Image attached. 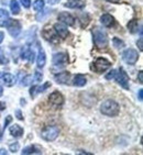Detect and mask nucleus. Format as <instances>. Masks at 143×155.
<instances>
[{
	"mask_svg": "<svg viewBox=\"0 0 143 155\" xmlns=\"http://www.w3.org/2000/svg\"><path fill=\"white\" fill-rule=\"evenodd\" d=\"M61 0H48V2L50 3V5H56L57 2H60Z\"/></svg>",
	"mask_w": 143,
	"mask_h": 155,
	"instance_id": "obj_42",
	"label": "nucleus"
},
{
	"mask_svg": "<svg viewBox=\"0 0 143 155\" xmlns=\"http://www.w3.org/2000/svg\"><path fill=\"white\" fill-rule=\"evenodd\" d=\"M116 74H117V71H116V69H111L110 72H109L107 75H106V79H108V81H110V79H113V78L116 77Z\"/></svg>",
	"mask_w": 143,
	"mask_h": 155,
	"instance_id": "obj_31",
	"label": "nucleus"
},
{
	"mask_svg": "<svg viewBox=\"0 0 143 155\" xmlns=\"http://www.w3.org/2000/svg\"><path fill=\"white\" fill-rule=\"evenodd\" d=\"M31 51H32V50H31L29 46H24V48L21 50V58H22V60H28V57L30 55Z\"/></svg>",
	"mask_w": 143,
	"mask_h": 155,
	"instance_id": "obj_24",
	"label": "nucleus"
},
{
	"mask_svg": "<svg viewBox=\"0 0 143 155\" xmlns=\"http://www.w3.org/2000/svg\"><path fill=\"white\" fill-rule=\"evenodd\" d=\"M12 121V117L11 116H7L6 120H5V125H3V130H6V128L9 125V123Z\"/></svg>",
	"mask_w": 143,
	"mask_h": 155,
	"instance_id": "obj_32",
	"label": "nucleus"
},
{
	"mask_svg": "<svg viewBox=\"0 0 143 155\" xmlns=\"http://www.w3.org/2000/svg\"><path fill=\"white\" fill-rule=\"evenodd\" d=\"M19 147H20V145H19L18 142H15V143L10 144L9 150L11 151L12 153H15V152H18V151H19Z\"/></svg>",
	"mask_w": 143,
	"mask_h": 155,
	"instance_id": "obj_30",
	"label": "nucleus"
},
{
	"mask_svg": "<svg viewBox=\"0 0 143 155\" xmlns=\"http://www.w3.org/2000/svg\"><path fill=\"white\" fill-rule=\"evenodd\" d=\"M9 131H10V134L15 137H21L22 135H23V129L21 128L19 124L11 125L9 129Z\"/></svg>",
	"mask_w": 143,
	"mask_h": 155,
	"instance_id": "obj_17",
	"label": "nucleus"
},
{
	"mask_svg": "<svg viewBox=\"0 0 143 155\" xmlns=\"http://www.w3.org/2000/svg\"><path fill=\"white\" fill-rule=\"evenodd\" d=\"M77 154H85V155H92V154H90V153H87V152H83V151H81V152H77Z\"/></svg>",
	"mask_w": 143,
	"mask_h": 155,
	"instance_id": "obj_47",
	"label": "nucleus"
},
{
	"mask_svg": "<svg viewBox=\"0 0 143 155\" xmlns=\"http://www.w3.org/2000/svg\"><path fill=\"white\" fill-rule=\"evenodd\" d=\"M42 36H43L48 42L53 43V44H57V43L60 42V39H58V35H57L56 31L54 30L53 28L50 27V25L44 27V29L42 30Z\"/></svg>",
	"mask_w": 143,
	"mask_h": 155,
	"instance_id": "obj_4",
	"label": "nucleus"
},
{
	"mask_svg": "<svg viewBox=\"0 0 143 155\" xmlns=\"http://www.w3.org/2000/svg\"><path fill=\"white\" fill-rule=\"evenodd\" d=\"M48 87H51V83H45L44 85H42V86H35V91L36 94H40V93H43L46 88Z\"/></svg>",
	"mask_w": 143,
	"mask_h": 155,
	"instance_id": "obj_26",
	"label": "nucleus"
},
{
	"mask_svg": "<svg viewBox=\"0 0 143 155\" xmlns=\"http://www.w3.org/2000/svg\"><path fill=\"white\" fill-rule=\"evenodd\" d=\"M8 58H7L6 56H3V55H0V64L1 65H7L8 64Z\"/></svg>",
	"mask_w": 143,
	"mask_h": 155,
	"instance_id": "obj_36",
	"label": "nucleus"
},
{
	"mask_svg": "<svg viewBox=\"0 0 143 155\" xmlns=\"http://www.w3.org/2000/svg\"><path fill=\"white\" fill-rule=\"evenodd\" d=\"M1 137H2V131H1V129H0V140H1Z\"/></svg>",
	"mask_w": 143,
	"mask_h": 155,
	"instance_id": "obj_49",
	"label": "nucleus"
},
{
	"mask_svg": "<svg viewBox=\"0 0 143 155\" xmlns=\"http://www.w3.org/2000/svg\"><path fill=\"white\" fill-rule=\"evenodd\" d=\"M128 29H129V31H130L131 33H137L138 31L140 30V29H139V22H138V20L133 19V20L129 21Z\"/></svg>",
	"mask_w": 143,
	"mask_h": 155,
	"instance_id": "obj_21",
	"label": "nucleus"
},
{
	"mask_svg": "<svg viewBox=\"0 0 143 155\" xmlns=\"http://www.w3.org/2000/svg\"><path fill=\"white\" fill-rule=\"evenodd\" d=\"M112 42H113V45H115L117 48H123V46H125V43H123V41H121V40L118 39V38H113Z\"/></svg>",
	"mask_w": 143,
	"mask_h": 155,
	"instance_id": "obj_27",
	"label": "nucleus"
},
{
	"mask_svg": "<svg viewBox=\"0 0 143 155\" xmlns=\"http://www.w3.org/2000/svg\"><path fill=\"white\" fill-rule=\"evenodd\" d=\"M142 99H143V89H140L139 90V100L142 101Z\"/></svg>",
	"mask_w": 143,
	"mask_h": 155,
	"instance_id": "obj_41",
	"label": "nucleus"
},
{
	"mask_svg": "<svg viewBox=\"0 0 143 155\" xmlns=\"http://www.w3.org/2000/svg\"><path fill=\"white\" fill-rule=\"evenodd\" d=\"M110 66L111 63L108 60H106V58H104V57H99V58H97L95 62L92 63V69L96 73H98V74L106 72Z\"/></svg>",
	"mask_w": 143,
	"mask_h": 155,
	"instance_id": "obj_5",
	"label": "nucleus"
},
{
	"mask_svg": "<svg viewBox=\"0 0 143 155\" xmlns=\"http://www.w3.org/2000/svg\"><path fill=\"white\" fill-rule=\"evenodd\" d=\"M5 109H6V104L2 102V101H0V111L5 110Z\"/></svg>",
	"mask_w": 143,
	"mask_h": 155,
	"instance_id": "obj_43",
	"label": "nucleus"
},
{
	"mask_svg": "<svg viewBox=\"0 0 143 155\" xmlns=\"http://www.w3.org/2000/svg\"><path fill=\"white\" fill-rule=\"evenodd\" d=\"M22 154L24 155H28V154H41V149L35 145H30V146H27V147H24L22 150Z\"/></svg>",
	"mask_w": 143,
	"mask_h": 155,
	"instance_id": "obj_20",
	"label": "nucleus"
},
{
	"mask_svg": "<svg viewBox=\"0 0 143 155\" xmlns=\"http://www.w3.org/2000/svg\"><path fill=\"white\" fill-rule=\"evenodd\" d=\"M34 55H35V53H34V51H31V53H30V55H29V57H28V61L30 63H33L34 62Z\"/></svg>",
	"mask_w": 143,
	"mask_h": 155,
	"instance_id": "obj_37",
	"label": "nucleus"
},
{
	"mask_svg": "<svg viewBox=\"0 0 143 155\" xmlns=\"http://www.w3.org/2000/svg\"><path fill=\"white\" fill-rule=\"evenodd\" d=\"M54 30L56 31L57 35L61 36L62 39H66L68 35V30L66 25H64L63 23H55L54 24Z\"/></svg>",
	"mask_w": 143,
	"mask_h": 155,
	"instance_id": "obj_12",
	"label": "nucleus"
},
{
	"mask_svg": "<svg viewBox=\"0 0 143 155\" xmlns=\"http://www.w3.org/2000/svg\"><path fill=\"white\" fill-rule=\"evenodd\" d=\"M3 39H5V34H3V32H0V43H2Z\"/></svg>",
	"mask_w": 143,
	"mask_h": 155,
	"instance_id": "obj_45",
	"label": "nucleus"
},
{
	"mask_svg": "<svg viewBox=\"0 0 143 155\" xmlns=\"http://www.w3.org/2000/svg\"><path fill=\"white\" fill-rule=\"evenodd\" d=\"M9 17V13H8V11L5 9H0V18H3V19H6Z\"/></svg>",
	"mask_w": 143,
	"mask_h": 155,
	"instance_id": "obj_34",
	"label": "nucleus"
},
{
	"mask_svg": "<svg viewBox=\"0 0 143 155\" xmlns=\"http://www.w3.org/2000/svg\"><path fill=\"white\" fill-rule=\"evenodd\" d=\"M69 77H71L69 72H62L55 75L54 78H55V81L57 84H67V81H69Z\"/></svg>",
	"mask_w": 143,
	"mask_h": 155,
	"instance_id": "obj_15",
	"label": "nucleus"
},
{
	"mask_svg": "<svg viewBox=\"0 0 143 155\" xmlns=\"http://www.w3.org/2000/svg\"><path fill=\"white\" fill-rule=\"evenodd\" d=\"M100 112L107 117H116L119 114L120 107L118 102L111 100V99H108L100 104Z\"/></svg>",
	"mask_w": 143,
	"mask_h": 155,
	"instance_id": "obj_1",
	"label": "nucleus"
},
{
	"mask_svg": "<svg viewBox=\"0 0 143 155\" xmlns=\"http://www.w3.org/2000/svg\"><path fill=\"white\" fill-rule=\"evenodd\" d=\"M138 45H139V48H140V51L143 50V45H142V38H141L139 41H138Z\"/></svg>",
	"mask_w": 143,
	"mask_h": 155,
	"instance_id": "obj_40",
	"label": "nucleus"
},
{
	"mask_svg": "<svg viewBox=\"0 0 143 155\" xmlns=\"http://www.w3.org/2000/svg\"><path fill=\"white\" fill-rule=\"evenodd\" d=\"M42 79H43L42 73H40V72L34 73V75H33V81H34V83H40V81H42Z\"/></svg>",
	"mask_w": 143,
	"mask_h": 155,
	"instance_id": "obj_28",
	"label": "nucleus"
},
{
	"mask_svg": "<svg viewBox=\"0 0 143 155\" xmlns=\"http://www.w3.org/2000/svg\"><path fill=\"white\" fill-rule=\"evenodd\" d=\"M87 84V79L86 77L81 74H77L73 79V85L76 87H83Z\"/></svg>",
	"mask_w": 143,
	"mask_h": 155,
	"instance_id": "obj_18",
	"label": "nucleus"
},
{
	"mask_svg": "<svg viewBox=\"0 0 143 155\" xmlns=\"http://www.w3.org/2000/svg\"><path fill=\"white\" fill-rule=\"evenodd\" d=\"M118 81L120 86L125 88V89H129V76L125 73V71L123 68H119V71L117 72L116 77H115Z\"/></svg>",
	"mask_w": 143,
	"mask_h": 155,
	"instance_id": "obj_8",
	"label": "nucleus"
},
{
	"mask_svg": "<svg viewBox=\"0 0 143 155\" xmlns=\"http://www.w3.org/2000/svg\"><path fill=\"white\" fill-rule=\"evenodd\" d=\"M51 11H52V10H50V9L45 10V13H43V15H39V17H36V19H38V21H42V20H43V19H44L45 15H50V13H51Z\"/></svg>",
	"mask_w": 143,
	"mask_h": 155,
	"instance_id": "obj_35",
	"label": "nucleus"
},
{
	"mask_svg": "<svg viewBox=\"0 0 143 155\" xmlns=\"http://www.w3.org/2000/svg\"><path fill=\"white\" fill-rule=\"evenodd\" d=\"M12 19L10 18H7V20H0V27H6L8 28L10 25V24L12 23Z\"/></svg>",
	"mask_w": 143,
	"mask_h": 155,
	"instance_id": "obj_29",
	"label": "nucleus"
},
{
	"mask_svg": "<svg viewBox=\"0 0 143 155\" xmlns=\"http://www.w3.org/2000/svg\"><path fill=\"white\" fill-rule=\"evenodd\" d=\"M100 22L102 23V25H105V27H107V28L113 27L115 23H116V21H115L112 15H108V13L102 15L101 17H100Z\"/></svg>",
	"mask_w": 143,
	"mask_h": 155,
	"instance_id": "obj_13",
	"label": "nucleus"
},
{
	"mask_svg": "<svg viewBox=\"0 0 143 155\" xmlns=\"http://www.w3.org/2000/svg\"><path fill=\"white\" fill-rule=\"evenodd\" d=\"M46 64V55H45V52L43 51V48H39V54H38V58H36V65L39 68H43Z\"/></svg>",
	"mask_w": 143,
	"mask_h": 155,
	"instance_id": "obj_14",
	"label": "nucleus"
},
{
	"mask_svg": "<svg viewBox=\"0 0 143 155\" xmlns=\"http://www.w3.org/2000/svg\"><path fill=\"white\" fill-rule=\"evenodd\" d=\"M92 36H94V43L98 48H106L108 46V35L100 28H95L92 30Z\"/></svg>",
	"mask_w": 143,
	"mask_h": 155,
	"instance_id": "obj_2",
	"label": "nucleus"
},
{
	"mask_svg": "<svg viewBox=\"0 0 143 155\" xmlns=\"http://www.w3.org/2000/svg\"><path fill=\"white\" fill-rule=\"evenodd\" d=\"M48 102H50V104L53 106L55 109H57V108L62 107L63 104H64V97H63L62 94L58 93V91H54V93H52L51 95H50V97H48Z\"/></svg>",
	"mask_w": 143,
	"mask_h": 155,
	"instance_id": "obj_7",
	"label": "nucleus"
},
{
	"mask_svg": "<svg viewBox=\"0 0 143 155\" xmlns=\"http://www.w3.org/2000/svg\"><path fill=\"white\" fill-rule=\"evenodd\" d=\"M106 1H108V2H112V3H119L120 0H106Z\"/></svg>",
	"mask_w": 143,
	"mask_h": 155,
	"instance_id": "obj_46",
	"label": "nucleus"
},
{
	"mask_svg": "<svg viewBox=\"0 0 143 155\" xmlns=\"http://www.w3.org/2000/svg\"><path fill=\"white\" fill-rule=\"evenodd\" d=\"M58 21L62 22L63 24L65 25H74L75 24V18L71 13H67V12H62L58 15Z\"/></svg>",
	"mask_w": 143,
	"mask_h": 155,
	"instance_id": "obj_10",
	"label": "nucleus"
},
{
	"mask_svg": "<svg viewBox=\"0 0 143 155\" xmlns=\"http://www.w3.org/2000/svg\"><path fill=\"white\" fill-rule=\"evenodd\" d=\"M138 77H139V83L142 84L143 83V72H142V71H140V72H139Z\"/></svg>",
	"mask_w": 143,
	"mask_h": 155,
	"instance_id": "obj_39",
	"label": "nucleus"
},
{
	"mask_svg": "<svg viewBox=\"0 0 143 155\" xmlns=\"http://www.w3.org/2000/svg\"><path fill=\"white\" fill-rule=\"evenodd\" d=\"M10 9L13 15H19L20 13V6L17 0H11L10 1Z\"/></svg>",
	"mask_w": 143,
	"mask_h": 155,
	"instance_id": "obj_22",
	"label": "nucleus"
},
{
	"mask_svg": "<svg viewBox=\"0 0 143 155\" xmlns=\"http://www.w3.org/2000/svg\"><path fill=\"white\" fill-rule=\"evenodd\" d=\"M64 7H67V8H77V9H81L85 7V2L84 1H79V0H69L66 3H64Z\"/></svg>",
	"mask_w": 143,
	"mask_h": 155,
	"instance_id": "obj_19",
	"label": "nucleus"
},
{
	"mask_svg": "<svg viewBox=\"0 0 143 155\" xmlns=\"http://www.w3.org/2000/svg\"><path fill=\"white\" fill-rule=\"evenodd\" d=\"M0 77L2 79L3 84L8 87H11L13 84H15V77H13V75L9 74V73H5V74H0Z\"/></svg>",
	"mask_w": 143,
	"mask_h": 155,
	"instance_id": "obj_16",
	"label": "nucleus"
},
{
	"mask_svg": "<svg viewBox=\"0 0 143 155\" xmlns=\"http://www.w3.org/2000/svg\"><path fill=\"white\" fill-rule=\"evenodd\" d=\"M8 32L10 33V35L13 38H18L19 34L21 33V24L19 21L13 20L12 23L8 27Z\"/></svg>",
	"mask_w": 143,
	"mask_h": 155,
	"instance_id": "obj_11",
	"label": "nucleus"
},
{
	"mask_svg": "<svg viewBox=\"0 0 143 155\" xmlns=\"http://www.w3.org/2000/svg\"><path fill=\"white\" fill-rule=\"evenodd\" d=\"M21 104H25V101H24V100H21Z\"/></svg>",
	"mask_w": 143,
	"mask_h": 155,
	"instance_id": "obj_50",
	"label": "nucleus"
},
{
	"mask_svg": "<svg viewBox=\"0 0 143 155\" xmlns=\"http://www.w3.org/2000/svg\"><path fill=\"white\" fill-rule=\"evenodd\" d=\"M32 81H33V76L32 75H27L25 77H23V79H22V83H21V85L22 86H29V85H31L32 84Z\"/></svg>",
	"mask_w": 143,
	"mask_h": 155,
	"instance_id": "obj_25",
	"label": "nucleus"
},
{
	"mask_svg": "<svg viewBox=\"0 0 143 155\" xmlns=\"http://www.w3.org/2000/svg\"><path fill=\"white\" fill-rule=\"evenodd\" d=\"M45 6V2L44 0H35L34 2H33V9L35 10V11L40 12Z\"/></svg>",
	"mask_w": 143,
	"mask_h": 155,
	"instance_id": "obj_23",
	"label": "nucleus"
},
{
	"mask_svg": "<svg viewBox=\"0 0 143 155\" xmlns=\"http://www.w3.org/2000/svg\"><path fill=\"white\" fill-rule=\"evenodd\" d=\"M15 117L18 118L19 120H23V116H22V112H21V110H15Z\"/></svg>",
	"mask_w": 143,
	"mask_h": 155,
	"instance_id": "obj_38",
	"label": "nucleus"
},
{
	"mask_svg": "<svg viewBox=\"0 0 143 155\" xmlns=\"http://www.w3.org/2000/svg\"><path fill=\"white\" fill-rule=\"evenodd\" d=\"M122 58L125 63H128L129 65H134L139 58V54L133 48H127L122 53Z\"/></svg>",
	"mask_w": 143,
	"mask_h": 155,
	"instance_id": "obj_6",
	"label": "nucleus"
},
{
	"mask_svg": "<svg viewBox=\"0 0 143 155\" xmlns=\"http://www.w3.org/2000/svg\"><path fill=\"white\" fill-rule=\"evenodd\" d=\"M20 2L24 8H30L31 6V0H20Z\"/></svg>",
	"mask_w": 143,
	"mask_h": 155,
	"instance_id": "obj_33",
	"label": "nucleus"
},
{
	"mask_svg": "<svg viewBox=\"0 0 143 155\" xmlns=\"http://www.w3.org/2000/svg\"><path fill=\"white\" fill-rule=\"evenodd\" d=\"M60 134V129L56 125H48L45 127L41 132L42 139L45 141H54L56 140V137Z\"/></svg>",
	"mask_w": 143,
	"mask_h": 155,
	"instance_id": "obj_3",
	"label": "nucleus"
},
{
	"mask_svg": "<svg viewBox=\"0 0 143 155\" xmlns=\"http://www.w3.org/2000/svg\"><path fill=\"white\" fill-rule=\"evenodd\" d=\"M2 94H3V88H2V86H0V97L2 96Z\"/></svg>",
	"mask_w": 143,
	"mask_h": 155,
	"instance_id": "obj_48",
	"label": "nucleus"
},
{
	"mask_svg": "<svg viewBox=\"0 0 143 155\" xmlns=\"http://www.w3.org/2000/svg\"><path fill=\"white\" fill-rule=\"evenodd\" d=\"M8 154V152H7L5 149H0V155H7Z\"/></svg>",
	"mask_w": 143,
	"mask_h": 155,
	"instance_id": "obj_44",
	"label": "nucleus"
},
{
	"mask_svg": "<svg viewBox=\"0 0 143 155\" xmlns=\"http://www.w3.org/2000/svg\"><path fill=\"white\" fill-rule=\"evenodd\" d=\"M53 64L56 67H64L68 64V56L66 53H55L53 55Z\"/></svg>",
	"mask_w": 143,
	"mask_h": 155,
	"instance_id": "obj_9",
	"label": "nucleus"
}]
</instances>
